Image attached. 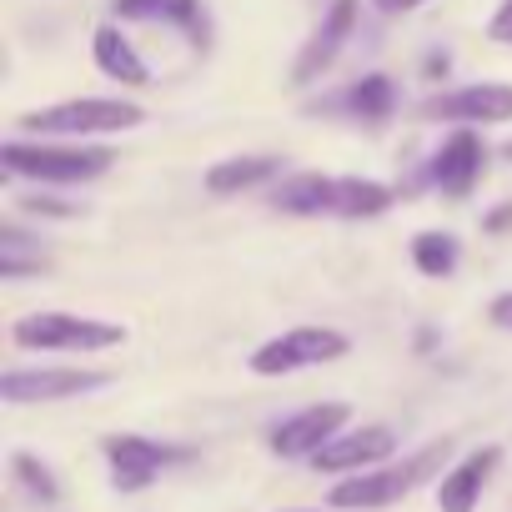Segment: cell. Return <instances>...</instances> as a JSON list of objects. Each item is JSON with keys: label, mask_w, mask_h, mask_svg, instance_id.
<instances>
[{"label": "cell", "mask_w": 512, "mask_h": 512, "mask_svg": "<svg viewBox=\"0 0 512 512\" xmlns=\"http://www.w3.org/2000/svg\"><path fill=\"white\" fill-rule=\"evenodd\" d=\"M272 206L287 216H337V176L327 171H297L272 186Z\"/></svg>", "instance_id": "2e32d148"}, {"label": "cell", "mask_w": 512, "mask_h": 512, "mask_svg": "<svg viewBox=\"0 0 512 512\" xmlns=\"http://www.w3.org/2000/svg\"><path fill=\"white\" fill-rule=\"evenodd\" d=\"M502 156H507V161H512V141H507V146H502Z\"/></svg>", "instance_id": "f546056e"}, {"label": "cell", "mask_w": 512, "mask_h": 512, "mask_svg": "<svg viewBox=\"0 0 512 512\" xmlns=\"http://www.w3.org/2000/svg\"><path fill=\"white\" fill-rule=\"evenodd\" d=\"M422 121H447V126H507L512 121V86L507 81H472L457 91H437L417 106Z\"/></svg>", "instance_id": "8992f818"}, {"label": "cell", "mask_w": 512, "mask_h": 512, "mask_svg": "<svg viewBox=\"0 0 512 512\" xmlns=\"http://www.w3.org/2000/svg\"><path fill=\"white\" fill-rule=\"evenodd\" d=\"M46 267H51V256H46L36 241H26L21 226H0V277L21 282V277L46 272Z\"/></svg>", "instance_id": "44dd1931"}, {"label": "cell", "mask_w": 512, "mask_h": 512, "mask_svg": "<svg viewBox=\"0 0 512 512\" xmlns=\"http://www.w3.org/2000/svg\"><path fill=\"white\" fill-rule=\"evenodd\" d=\"M91 61H96L101 76H111V81L126 86V91L151 86V66H146V56L131 46V36L121 31V21L96 26V36H91Z\"/></svg>", "instance_id": "9a60e30c"}, {"label": "cell", "mask_w": 512, "mask_h": 512, "mask_svg": "<svg viewBox=\"0 0 512 512\" xmlns=\"http://www.w3.org/2000/svg\"><path fill=\"white\" fill-rule=\"evenodd\" d=\"M146 126V111L121 96H71L21 116V131L36 141H86V136H121Z\"/></svg>", "instance_id": "3957f363"}, {"label": "cell", "mask_w": 512, "mask_h": 512, "mask_svg": "<svg viewBox=\"0 0 512 512\" xmlns=\"http://www.w3.org/2000/svg\"><path fill=\"white\" fill-rule=\"evenodd\" d=\"M447 66H452V61H447V51H432V56H427V66H422V71H427V76H432V81H442V76H447Z\"/></svg>", "instance_id": "4316f807"}, {"label": "cell", "mask_w": 512, "mask_h": 512, "mask_svg": "<svg viewBox=\"0 0 512 512\" xmlns=\"http://www.w3.org/2000/svg\"><path fill=\"white\" fill-rule=\"evenodd\" d=\"M357 16H362L357 0H332L327 16L317 21V31L307 36V46L292 61V86H312V81H322V71H332V61L342 56V46L357 31Z\"/></svg>", "instance_id": "8fae6325"}, {"label": "cell", "mask_w": 512, "mask_h": 512, "mask_svg": "<svg viewBox=\"0 0 512 512\" xmlns=\"http://www.w3.org/2000/svg\"><path fill=\"white\" fill-rule=\"evenodd\" d=\"M11 342L26 352H71V357H91V352H111L126 342V327L101 322V317H81V312H31L11 327Z\"/></svg>", "instance_id": "277c9868"}, {"label": "cell", "mask_w": 512, "mask_h": 512, "mask_svg": "<svg viewBox=\"0 0 512 512\" xmlns=\"http://www.w3.org/2000/svg\"><path fill=\"white\" fill-rule=\"evenodd\" d=\"M352 352V337L337 332V327H292L272 342H262L246 367L256 377H292V372H307V367H327V362H342Z\"/></svg>", "instance_id": "5b68a950"}, {"label": "cell", "mask_w": 512, "mask_h": 512, "mask_svg": "<svg viewBox=\"0 0 512 512\" xmlns=\"http://www.w3.org/2000/svg\"><path fill=\"white\" fill-rule=\"evenodd\" d=\"M452 437H437L417 452H407L402 462H382L372 472H357V477H342L332 492H327V507L332 512H377V507H392L402 497H412L417 487L427 482H442V472L452 467Z\"/></svg>", "instance_id": "6da1fadb"}, {"label": "cell", "mask_w": 512, "mask_h": 512, "mask_svg": "<svg viewBox=\"0 0 512 512\" xmlns=\"http://www.w3.org/2000/svg\"><path fill=\"white\" fill-rule=\"evenodd\" d=\"M482 171H487V146H482V136L467 131V126H457L452 136H442V146H437L432 161H427L432 186H437L442 196H452V201L472 196V186L482 181Z\"/></svg>", "instance_id": "7c38bea8"}, {"label": "cell", "mask_w": 512, "mask_h": 512, "mask_svg": "<svg viewBox=\"0 0 512 512\" xmlns=\"http://www.w3.org/2000/svg\"><path fill=\"white\" fill-rule=\"evenodd\" d=\"M116 377L111 372H96V367H11L0 377V397L11 407H26V402H66V397H86V392H101L111 387Z\"/></svg>", "instance_id": "52a82bcc"}, {"label": "cell", "mask_w": 512, "mask_h": 512, "mask_svg": "<svg viewBox=\"0 0 512 512\" xmlns=\"http://www.w3.org/2000/svg\"><path fill=\"white\" fill-rule=\"evenodd\" d=\"M282 176V156L272 151H256V156H226L216 166H206V191L211 196H241V191H256V186H272Z\"/></svg>", "instance_id": "e0dca14e"}, {"label": "cell", "mask_w": 512, "mask_h": 512, "mask_svg": "<svg viewBox=\"0 0 512 512\" xmlns=\"http://www.w3.org/2000/svg\"><path fill=\"white\" fill-rule=\"evenodd\" d=\"M392 457H397V432L387 422H362V427H347L342 437H332L312 457V467L327 477H357V472H372Z\"/></svg>", "instance_id": "30bf717a"}, {"label": "cell", "mask_w": 512, "mask_h": 512, "mask_svg": "<svg viewBox=\"0 0 512 512\" xmlns=\"http://www.w3.org/2000/svg\"><path fill=\"white\" fill-rule=\"evenodd\" d=\"M487 322H492L497 332H512V292L492 297V307H487Z\"/></svg>", "instance_id": "d4e9b609"}, {"label": "cell", "mask_w": 512, "mask_h": 512, "mask_svg": "<svg viewBox=\"0 0 512 512\" xmlns=\"http://www.w3.org/2000/svg\"><path fill=\"white\" fill-rule=\"evenodd\" d=\"M372 6H377L382 16H402V11H417V6H427V0H372Z\"/></svg>", "instance_id": "484cf974"}, {"label": "cell", "mask_w": 512, "mask_h": 512, "mask_svg": "<svg viewBox=\"0 0 512 512\" xmlns=\"http://www.w3.org/2000/svg\"><path fill=\"white\" fill-rule=\"evenodd\" d=\"M397 191L377 176H337V216L347 221H372L382 211H392Z\"/></svg>", "instance_id": "d6986e66"}, {"label": "cell", "mask_w": 512, "mask_h": 512, "mask_svg": "<svg viewBox=\"0 0 512 512\" xmlns=\"http://www.w3.org/2000/svg\"><path fill=\"white\" fill-rule=\"evenodd\" d=\"M0 166H6V176H21L36 186H86L116 166V151L86 146V141H21V136H11L0 146Z\"/></svg>", "instance_id": "7a4b0ae2"}, {"label": "cell", "mask_w": 512, "mask_h": 512, "mask_svg": "<svg viewBox=\"0 0 512 512\" xmlns=\"http://www.w3.org/2000/svg\"><path fill=\"white\" fill-rule=\"evenodd\" d=\"M287 512H322V507H287ZM332 512V507H327Z\"/></svg>", "instance_id": "f1b7e54d"}, {"label": "cell", "mask_w": 512, "mask_h": 512, "mask_svg": "<svg viewBox=\"0 0 512 512\" xmlns=\"http://www.w3.org/2000/svg\"><path fill=\"white\" fill-rule=\"evenodd\" d=\"M352 427V402H312L292 417H282L267 437V447L277 457H317L332 437H342Z\"/></svg>", "instance_id": "9c48e42d"}, {"label": "cell", "mask_w": 512, "mask_h": 512, "mask_svg": "<svg viewBox=\"0 0 512 512\" xmlns=\"http://www.w3.org/2000/svg\"><path fill=\"white\" fill-rule=\"evenodd\" d=\"M11 472H16V482H21V487H26L36 502H46V507H51V502L61 497V482H56V472H51L41 457H31V452H16V457H11Z\"/></svg>", "instance_id": "7402d4cb"}, {"label": "cell", "mask_w": 512, "mask_h": 512, "mask_svg": "<svg viewBox=\"0 0 512 512\" xmlns=\"http://www.w3.org/2000/svg\"><path fill=\"white\" fill-rule=\"evenodd\" d=\"M111 16L121 26H166L186 36L196 51L211 46V16L201 0H111Z\"/></svg>", "instance_id": "4fadbf2b"}, {"label": "cell", "mask_w": 512, "mask_h": 512, "mask_svg": "<svg viewBox=\"0 0 512 512\" xmlns=\"http://www.w3.org/2000/svg\"><path fill=\"white\" fill-rule=\"evenodd\" d=\"M497 462H502V447H492V442L462 452V457L442 472V482H437V507H442V512H477V502H482V492H487Z\"/></svg>", "instance_id": "5bb4252c"}, {"label": "cell", "mask_w": 512, "mask_h": 512, "mask_svg": "<svg viewBox=\"0 0 512 512\" xmlns=\"http://www.w3.org/2000/svg\"><path fill=\"white\" fill-rule=\"evenodd\" d=\"M462 262V246L452 231H417L412 236V267L422 277H452Z\"/></svg>", "instance_id": "ffe728a7"}, {"label": "cell", "mask_w": 512, "mask_h": 512, "mask_svg": "<svg viewBox=\"0 0 512 512\" xmlns=\"http://www.w3.org/2000/svg\"><path fill=\"white\" fill-rule=\"evenodd\" d=\"M21 206L31 211V216H81V206L76 201H56V196H21Z\"/></svg>", "instance_id": "603a6c76"}, {"label": "cell", "mask_w": 512, "mask_h": 512, "mask_svg": "<svg viewBox=\"0 0 512 512\" xmlns=\"http://www.w3.org/2000/svg\"><path fill=\"white\" fill-rule=\"evenodd\" d=\"M482 226H487V231H502V226H512V201H507V206H497V211H492Z\"/></svg>", "instance_id": "83f0119b"}, {"label": "cell", "mask_w": 512, "mask_h": 512, "mask_svg": "<svg viewBox=\"0 0 512 512\" xmlns=\"http://www.w3.org/2000/svg\"><path fill=\"white\" fill-rule=\"evenodd\" d=\"M327 106H332V111H347V116H357V121H367V126H382V121L397 111V86H392V76L372 71V76H357L347 91H337Z\"/></svg>", "instance_id": "ac0fdd59"}, {"label": "cell", "mask_w": 512, "mask_h": 512, "mask_svg": "<svg viewBox=\"0 0 512 512\" xmlns=\"http://www.w3.org/2000/svg\"><path fill=\"white\" fill-rule=\"evenodd\" d=\"M487 41L512 46V0H502V6L492 11V21H487Z\"/></svg>", "instance_id": "cb8c5ba5"}, {"label": "cell", "mask_w": 512, "mask_h": 512, "mask_svg": "<svg viewBox=\"0 0 512 512\" xmlns=\"http://www.w3.org/2000/svg\"><path fill=\"white\" fill-rule=\"evenodd\" d=\"M101 452H106V462H111L116 492H141V487H151L171 462L186 457V447H171V442L141 437V432H111V437L101 442Z\"/></svg>", "instance_id": "ba28073f"}]
</instances>
